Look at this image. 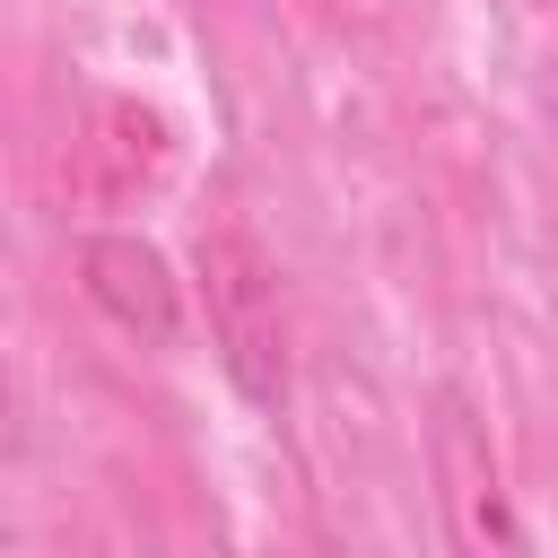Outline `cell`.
Returning <instances> with one entry per match:
<instances>
[{"mask_svg":"<svg viewBox=\"0 0 558 558\" xmlns=\"http://www.w3.org/2000/svg\"><path fill=\"white\" fill-rule=\"evenodd\" d=\"M427 480H436V506H445V541L453 549H532V532L514 514V488L497 471V445H488V427L471 418L462 392H436L427 401Z\"/></svg>","mask_w":558,"mask_h":558,"instance_id":"2","label":"cell"},{"mask_svg":"<svg viewBox=\"0 0 558 558\" xmlns=\"http://www.w3.org/2000/svg\"><path fill=\"white\" fill-rule=\"evenodd\" d=\"M35 445V401H26V384H17V366L0 357V462H17Z\"/></svg>","mask_w":558,"mask_h":558,"instance_id":"4","label":"cell"},{"mask_svg":"<svg viewBox=\"0 0 558 558\" xmlns=\"http://www.w3.org/2000/svg\"><path fill=\"white\" fill-rule=\"evenodd\" d=\"M192 279H201V314H209V349H218L227 384L253 410H279L288 401V314H279L270 253L244 227H201Z\"/></svg>","mask_w":558,"mask_h":558,"instance_id":"1","label":"cell"},{"mask_svg":"<svg viewBox=\"0 0 558 558\" xmlns=\"http://www.w3.org/2000/svg\"><path fill=\"white\" fill-rule=\"evenodd\" d=\"M78 288H87V305L113 323V331H131V340H174L183 331V279L166 270V253L157 244H140V235H87L78 244Z\"/></svg>","mask_w":558,"mask_h":558,"instance_id":"3","label":"cell"},{"mask_svg":"<svg viewBox=\"0 0 558 558\" xmlns=\"http://www.w3.org/2000/svg\"><path fill=\"white\" fill-rule=\"evenodd\" d=\"M541 105H549V122H558V35H549V52H541Z\"/></svg>","mask_w":558,"mask_h":558,"instance_id":"5","label":"cell"}]
</instances>
